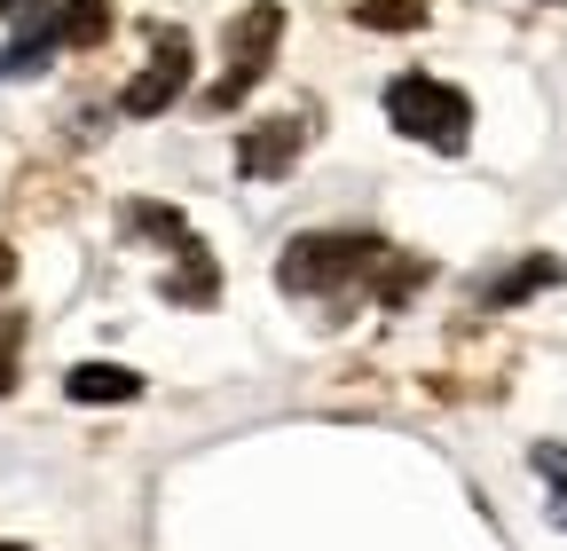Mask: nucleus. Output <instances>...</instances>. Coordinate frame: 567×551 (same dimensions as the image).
<instances>
[{
    "mask_svg": "<svg viewBox=\"0 0 567 551\" xmlns=\"http://www.w3.org/2000/svg\"><path fill=\"white\" fill-rule=\"evenodd\" d=\"M434 276V260H417L371 229H308L276 252V292L292 300H339V292H371L386 315L410 308V292Z\"/></svg>",
    "mask_w": 567,
    "mask_h": 551,
    "instance_id": "1",
    "label": "nucleus"
},
{
    "mask_svg": "<svg viewBox=\"0 0 567 551\" xmlns=\"http://www.w3.org/2000/svg\"><path fill=\"white\" fill-rule=\"evenodd\" d=\"M118 229H126V237H158V245L174 252V268L158 276V300H166V308H213V300H221V268H213V245L189 229L182 205L126 197V205H118Z\"/></svg>",
    "mask_w": 567,
    "mask_h": 551,
    "instance_id": "2",
    "label": "nucleus"
},
{
    "mask_svg": "<svg viewBox=\"0 0 567 551\" xmlns=\"http://www.w3.org/2000/svg\"><path fill=\"white\" fill-rule=\"evenodd\" d=\"M386 126L410 134V143L442 150V158H465L473 143V95L434 80V72H394L386 80Z\"/></svg>",
    "mask_w": 567,
    "mask_h": 551,
    "instance_id": "3",
    "label": "nucleus"
},
{
    "mask_svg": "<svg viewBox=\"0 0 567 551\" xmlns=\"http://www.w3.org/2000/svg\"><path fill=\"white\" fill-rule=\"evenodd\" d=\"M284 24H292V17H284V0H252V9L229 17V32H221V80L197 95L205 118H229V111L276 72V40H284Z\"/></svg>",
    "mask_w": 567,
    "mask_h": 551,
    "instance_id": "4",
    "label": "nucleus"
},
{
    "mask_svg": "<svg viewBox=\"0 0 567 551\" xmlns=\"http://www.w3.org/2000/svg\"><path fill=\"white\" fill-rule=\"evenodd\" d=\"M316 143V103H292V111H268L237 134V181H284Z\"/></svg>",
    "mask_w": 567,
    "mask_h": 551,
    "instance_id": "5",
    "label": "nucleus"
},
{
    "mask_svg": "<svg viewBox=\"0 0 567 551\" xmlns=\"http://www.w3.org/2000/svg\"><path fill=\"white\" fill-rule=\"evenodd\" d=\"M189 55H197L189 32L158 17V24H151V63H142V72L118 87V111H126V118H158V111H174V103L189 95Z\"/></svg>",
    "mask_w": 567,
    "mask_h": 551,
    "instance_id": "6",
    "label": "nucleus"
},
{
    "mask_svg": "<svg viewBox=\"0 0 567 551\" xmlns=\"http://www.w3.org/2000/svg\"><path fill=\"white\" fill-rule=\"evenodd\" d=\"M559 252H528V260H513L505 276H488L481 284V308H520V300H536V292H551L559 284Z\"/></svg>",
    "mask_w": 567,
    "mask_h": 551,
    "instance_id": "7",
    "label": "nucleus"
},
{
    "mask_svg": "<svg viewBox=\"0 0 567 551\" xmlns=\"http://www.w3.org/2000/svg\"><path fill=\"white\" fill-rule=\"evenodd\" d=\"M63 394L71 402H142V371H126V363H71Z\"/></svg>",
    "mask_w": 567,
    "mask_h": 551,
    "instance_id": "8",
    "label": "nucleus"
},
{
    "mask_svg": "<svg viewBox=\"0 0 567 551\" xmlns=\"http://www.w3.org/2000/svg\"><path fill=\"white\" fill-rule=\"evenodd\" d=\"M55 32H63V48H71V55H87V48H103V40H111V0H63V17H55Z\"/></svg>",
    "mask_w": 567,
    "mask_h": 551,
    "instance_id": "9",
    "label": "nucleus"
},
{
    "mask_svg": "<svg viewBox=\"0 0 567 551\" xmlns=\"http://www.w3.org/2000/svg\"><path fill=\"white\" fill-rule=\"evenodd\" d=\"M55 48H63V32H55V24H48V32H24V40H9V48H0V80H40Z\"/></svg>",
    "mask_w": 567,
    "mask_h": 551,
    "instance_id": "10",
    "label": "nucleus"
},
{
    "mask_svg": "<svg viewBox=\"0 0 567 551\" xmlns=\"http://www.w3.org/2000/svg\"><path fill=\"white\" fill-rule=\"evenodd\" d=\"M347 24H363V32H417L425 24V0H354Z\"/></svg>",
    "mask_w": 567,
    "mask_h": 551,
    "instance_id": "11",
    "label": "nucleus"
},
{
    "mask_svg": "<svg viewBox=\"0 0 567 551\" xmlns=\"http://www.w3.org/2000/svg\"><path fill=\"white\" fill-rule=\"evenodd\" d=\"M528 472L551 489V520L567 528V441H536V449H528Z\"/></svg>",
    "mask_w": 567,
    "mask_h": 551,
    "instance_id": "12",
    "label": "nucleus"
},
{
    "mask_svg": "<svg viewBox=\"0 0 567 551\" xmlns=\"http://www.w3.org/2000/svg\"><path fill=\"white\" fill-rule=\"evenodd\" d=\"M24 315H0V394H17V363H24Z\"/></svg>",
    "mask_w": 567,
    "mask_h": 551,
    "instance_id": "13",
    "label": "nucleus"
},
{
    "mask_svg": "<svg viewBox=\"0 0 567 551\" xmlns=\"http://www.w3.org/2000/svg\"><path fill=\"white\" fill-rule=\"evenodd\" d=\"M0 17H9V24H17V40H24V32H48L63 9H55V0H0Z\"/></svg>",
    "mask_w": 567,
    "mask_h": 551,
    "instance_id": "14",
    "label": "nucleus"
},
{
    "mask_svg": "<svg viewBox=\"0 0 567 551\" xmlns=\"http://www.w3.org/2000/svg\"><path fill=\"white\" fill-rule=\"evenodd\" d=\"M9 284H17V252H9V237H0V300H9Z\"/></svg>",
    "mask_w": 567,
    "mask_h": 551,
    "instance_id": "15",
    "label": "nucleus"
},
{
    "mask_svg": "<svg viewBox=\"0 0 567 551\" xmlns=\"http://www.w3.org/2000/svg\"><path fill=\"white\" fill-rule=\"evenodd\" d=\"M544 9H567V0H544Z\"/></svg>",
    "mask_w": 567,
    "mask_h": 551,
    "instance_id": "16",
    "label": "nucleus"
}]
</instances>
